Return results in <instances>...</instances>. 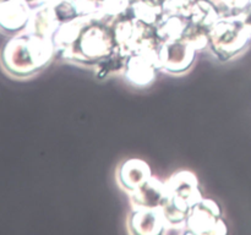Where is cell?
Returning <instances> with one entry per match:
<instances>
[{
    "label": "cell",
    "mask_w": 251,
    "mask_h": 235,
    "mask_svg": "<svg viewBox=\"0 0 251 235\" xmlns=\"http://www.w3.org/2000/svg\"><path fill=\"white\" fill-rule=\"evenodd\" d=\"M36 1H38L39 4H46V5H49V6L56 7L59 4L65 1V0H36Z\"/></svg>",
    "instance_id": "cell-18"
},
{
    "label": "cell",
    "mask_w": 251,
    "mask_h": 235,
    "mask_svg": "<svg viewBox=\"0 0 251 235\" xmlns=\"http://www.w3.org/2000/svg\"><path fill=\"white\" fill-rule=\"evenodd\" d=\"M1 1H4V0H0V2H1Z\"/></svg>",
    "instance_id": "cell-20"
},
{
    "label": "cell",
    "mask_w": 251,
    "mask_h": 235,
    "mask_svg": "<svg viewBox=\"0 0 251 235\" xmlns=\"http://www.w3.org/2000/svg\"><path fill=\"white\" fill-rule=\"evenodd\" d=\"M194 58V48L185 42L171 41L163 47L159 54V63L168 71L179 72L190 66Z\"/></svg>",
    "instance_id": "cell-5"
},
{
    "label": "cell",
    "mask_w": 251,
    "mask_h": 235,
    "mask_svg": "<svg viewBox=\"0 0 251 235\" xmlns=\"http://www.w3.org/2000/svg\"><path fill=\"white\" fill-rule=\"evenodd\" d=\"M186 28V24L179 16H171L166 22L159 24L157 29V37L161 39H166L167 42L176 41L180 38L181 34Z\"/></svg>",
    "instance_id": "cell-13"
},
{
    "label": "cell",
    "mask_w": 251,
    "mask_h": 235,
    "mask_svg": "<svg viewBox=\"0 0 251 235\" xmlns=\"http://www.w3.org/2000/svg\"><path fill=\"white\" fill-rule=\"evenodd\" d=\"M26 0H4L0 2V29L6 33H16L27 26L31 16Z\"/></svg>",
    "instance_id": "cell-4"
},
{
    "label": "cell",
    "mask_w": 251,
    "mask_h": 235,
    "mask_svg": "<svg viewBox=\"0 0 251 235\" xmlns=\"http://www.w3.org/2000/svg\"><path fill=\"white\" fill-rule=\"evenodd\" d=\"M98 11L107 16H117L124 14L130 6V0H100Z\"/></svg>",
    "instance_id": "cell-15"
},
{
    "label": "cell",
    "mask_w": 251,
    "mask_h": 235,
    "mask_svg": "<svg viewBox=\"0 0 251 235\" xmlns=\"http://www.w3.org/2000/svg\"><path fill=\"white\" fill-rule=\"evenodd\" d=\"M166 186L162 185L158 180L149 179L136 188L132 200L137 206L142 208H153L166 197Z\"/></svg>",
    "instance_id": "cell-9"
},
{
    "label": "cell",
    "mask_w": 251,
    "mask_h": 235,
    "mask_svg": "<svg viewBox=\"0 0 251 235\" xmlns=\"http://www.w3.org/2000/svg\"><path fill=\"white\" fill-rule=\"evenodd\" d=\"M131 12L142 24H152L163 14V9L158 0H135L131 4Z\"/></svg>",
    "instance_id": "cell-11"
},
{
    "label": "cell",
    "mask_w": 251,
    "mask_h": 235,
    "mask_svg": "<svg viewBox=\"0 0 251 235\" xmlns=\"http://www.w3.org/2000/svg\"><path fill=\"white\" fill-rule=\"evenodd\" d=\"M48 38L27 33L7 42L1 53L2 65L15 76H28L46 65L51 56Z\"/></svg>",
    "instance_id": "cell-1"
},
{
    "label": "cell",
    "mask_w": 251,
    "mask_h": 235,
    "mask_svg": "<svg viewBox=\"0 0 251 235\" xmlns=\"http://www.w3.org/2000/svg\"><path fill=\"white\" fill-rule=\"evenodd\" d=\"M194 2L190 0H163L162 9L163 14L168 16H191Z\"/></svg>",
    "instance_id": "cell-14"
},
{
    "label": "cell",
    "mask_w": 251,
    "mask_h": 235,
    "mask_svg": "<svg viewBox=\"0 0 251 235\" xmlns=\"http://www.w3.org/2000/svg\"><path fill=\"white\" fill-rule=\"evenodd\" d=\"M238 15H239V17L242 19L245 28H247L248 31H249V33L251 34V0H249L247 6H245Z\"/></svg>",
    "instance_id": "cell-17"
},
{
    "label": "cell",
    "mask_w": 251,
    "mask_h": 235,
    "mask_svg": "<svg viewBox=\"0 0 251 235\" xmlns=\"http://www.w3.org/2000/svg\"><path fill=\"white\" fill-rule=\"evenodd\" d=\"M158 211H153L151 208L137 211L131 218V227L135 228L134 233L140 234H158L162 228V218Z\"/></svg>",
    "instance_id": "cell-10"
},
{
    "label": "cell",
    "mask_w": 251,
    "mask_h": 235,
    "mask_svg": "<svg viewBox=\"0 0 251 235\" xmlns=\"http://www.w3.org/2000/svg\"><path fill=\"white\" fill-rule=\"evenodd\" d=\"M150 168L145 162L139 159H131L124 163L119 171L120 183L125 188L136 190L150 179Z\"/></svg>",
    "instance_id": "cell-8"
},
{
    "label": "cell",
    "mask_w": 251,
    "mask_h": 235,
    "mask_svg": "<svg viewBox=\"0 0 251 235\" xmlns=\"http://www.w3.org/2000/svg\"><path fill=\"white\" fill-rule=\"evenodd\" d=\"M26 1L29 2V1H36V0H26Z\"/></svg>",
    "instance_id": "cell-19"
},
{
    "label": "cell",
    "mask_w": 251,
    "mask_h": 235,
    "mask_svg": "<svg viewBox=\"0 0 251 235\" xmlns=\"http://www.w3.org/2000/svg\"><path fill=\"white\" fill-rule=\"evenodd\" d=\"M220 11H227L228 16L237 15L247 6L249 0H210Z\"/></svg>",
    "instance_id": "cell-16"
},
{
    "label": "cell",
    "mask_w": 251,
    "mask_h": 235,
    "mask_svg": "<svg viewBox=\"0 0 251 235\" xmlns=\"http://www.w3.org/2000/svg\"><path fill=\"white\" fill-rule=\"evenodd\" d=\"M151 48L141 49V53L132 56L127 63V77L130 81L137 85H145L152 81L154 72L153 68L156 66V60L152 59Z\"/></svg>",
    "instance_id": "cell-7"
},
{
    "label": "cell",
    "mask_w": 251,
    "mask_h": 235,
    "mask_svg": "<svg viewBox=\"0 0 251 235\" xmlns=\"http://www.w3.org/2000/svg\"><path fill=\"white\" fill-rule=\"evenodd\" d=\"M191 21L200 27L213 26L218 21V9L210 0H198L191 9Z\"/></svg>",
    "instance_id": "cell-12"
},
{
    "label": "cell",
    "mask_w": 251,
    "mask_h": 235,
    "mask_svg": "<svg viewBox=\"0 0 251 235\" xmlns=\"http://www.w3.org/2000/svg\"><path fill=\"white\" fill-rule=\"evenodd\" d=\"M59 16L53 6L39 4L38 7L31 11L26 29L29 33L37 34L43 38H48L54 29L58 27Z\"/></svg>",
    "instance_id": "cell-6"
},
{
    "label": "cell",
    "mask_w": 251,
    "mask_h": 235,
    "mask_svg": "<svg viewBox=\"0 0 251 235\" xmlns=\"http://www.w3.org/2000/svg\"><path fill=\"white\" fill-rule=\"evenodd\" d=\"M250 36L238 14L218 20L210 33L213 49L222 60H227L240 53L247 47Z\"/></svg>",
    "instance_id": "cell-2"
},
{
    "label": "cell",
    "mask_w": 251,
    "mask_h": 235,
    "mask_svg": "<svg viewBox=\"0 0 251 235\" xmlns=\"http://www.w3.org/2000/svg\"><path fill=\"white\" fill-rule=\"evenodd\" d=\"M83 28L77 38L78 46L74 49L80 51L78 59L86 56L88 60H91V59H102L103 56L110 55L113 39L107 32L108 29L100 24H92L88 28Z\"/></svg>",
    "instance_id": "cell-3"
}]
</instances>
